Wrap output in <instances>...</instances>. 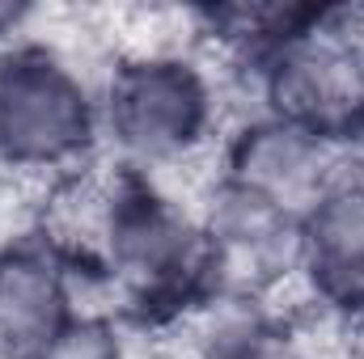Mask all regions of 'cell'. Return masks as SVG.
Listing matches in <instances>:
<instances>
[{
    "mask_svg": "<svg viewBox=\"0 0 364 359\" xmlns=\"http://www.w3.org/2000/svg\"><path fill=\"white\" fill-rule=\"evenodd\" d=\"M255 72L267 114L292 118L339 148L364 140V47L343 13H301L255 51Z\"/></svg>",
    "mask_w": 364,
    "mask_h": 359,
    "instance_id": "obj_1",
    "label": "cell"
},
{
    "mask_svg": "<svg viewBox=\"0 0 364 359\" xmlns=\"http://www.w3.org/2000/svg\"><path fill=\"white\" fill-rule=\"evenodd\" d=\"M93 241L102 245L110 275L149 304L195 300L203 296L208 279H216L199 220L136 174H123L106 194H97Z\"/></svg>",
    "mask_w": 364,
    "mask_h": 359,
    "instance_id": "obj_2",
    "label": "cell"
},
{
    "mask_svg": "<svg viewBox=\"0 0 364 359\" xmlns=\"http://www.w3.org/2000/svg\"><path fill=\"white\" fill-rule=\"evenodd\" d=\"M102 123L119 153L136 165H174L208 144L216 123V93L199 64L149 51L123 60L102 93Z\"/></svg>",
    "mask_w": 364,
    "mask_h": 359,
    "instance_id": "obj_3",
    "label": "cell"
},
{
    "mask_svg": "<svg viewBox=\"0 0 364 359\" xmlns=\"http://www.w3.org/2000/svg\"><path fill=\"white\" fill-rule=\"evenodd\" d=\"M102 110L85 81L47 47L0 51V161L64 170L90 153Z\"/></svg>",
    "mask_w": 364,
    "mask_h": 359,
    "instance_id": "obj_4",
    "label": "cell"
},
{
    "mask_svg": "<svg viewBox=\"0 0 364 359\" xmlns=\"http://www.w3.org/2000/svg\"><path fill=\"white\" fill-rule=\"evenodd\" d=\"M199 233L216 287L225 292L255 296V287H263L267 279L288 275L292 267L301 270V216L229 182L225 174L203 203Z\"/></svg>",
    "mask_w": 364,
    "mask_h": 359,
    "instance_id": "obj_5",
    "label": "cell"
},
{
    "mask_svg": "<svg viewBox=\"0 0 364 359\" xmlns=\"http://www.w3.org/2000/svg\"><path fill=\"white\" fill-rule=\"evenodd\" d=\"M339 174H343L339 144L267 110L255 114L229 140L225 157V178L279 203L292 216H305Z\"/></svg>",
    "mask_w": 364,
    "mask_h": 359,
    "instance_id": "obj_6",
    "label": "cell"
},
{
    "mask_svg": "<svg viewBox=\"0 0 364 359\" xmlns=\"http://www.w3.org/2000/svg\"><path fill=\"white\" fill-rule=\"evenodd\" d=\"M73 317V270L51 241L0 250V355L38 359Z\"/></svg>",
    "mask_w": 364,
    "mask_h": 359,
    "instance_id": "obj_7",
    "label": "cell"
},
{
    "mask_svg": "<svg viewBox=\"0 0 364 359\" xmlns=\"http://www.w3.org/2000/svg\"><path fill=\"white\" fill-rule=\"evenodd\" d=\"M301 270L322 300L364 309V170H343L301 216Z\"/></svg>",
    "mask_w": 364,
    "mask_h": 359,
    "instance_id": "obj_8",
    "label": "cell"
},
{
    "mask_svg": "<svg viewBox=\"0 0 364 359\" xmlns=\"http://www.w3.org/2000/svg\"><path fill=\"white\" fill-rule=\"evenodd\" d=\"M199 359H305L296 343L275 326L263 309H255V296L225 292L220 313H212Z\"/></svg>",
    "mask_w": 364,
    "mask_h": 359,
    "instance_id": "obj_9",
    "label": "cell"
},
{
    "mask_svg": "<svg viewBox=\"0 0 364 359\" xmlns=\"http://www.w3.org/2000/svg\"><path fill=\"white\" fill-rule=\"evenodd\" d=\"M38 359H123V338H119L114 321L77 313Z\"/></svg>",
    "mask_w": 364,
    "mask_h": 359,
    "instance_id": "obj_10",
    "label": "cell"
}]
</instances>
